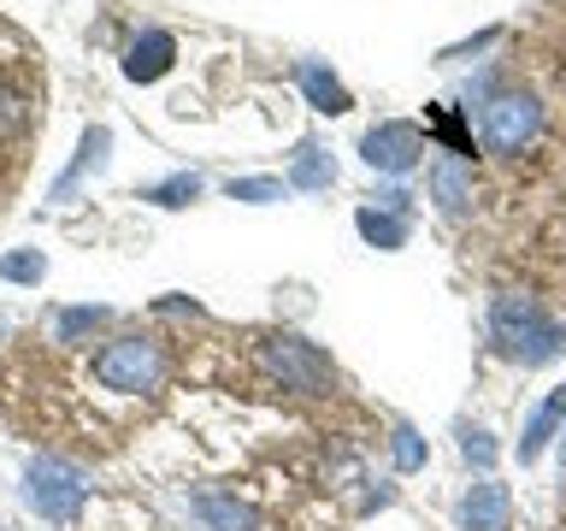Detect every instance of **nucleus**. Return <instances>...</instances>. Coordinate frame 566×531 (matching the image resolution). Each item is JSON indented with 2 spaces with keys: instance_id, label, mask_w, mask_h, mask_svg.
I'll use <instances>...</instances> for the list:
<instances>
[{
  "instance_id": "obj_1",
  "label": "nucleus",
  "mask_w": 566,
  "mask_h": 531,
  "mask_svg": "<svg viewBox=\"0 0 566 531\" xmlns=\"http://www.w3.org/2000/svg\"><path fill=\"white\" fill-rule=\"evenodd\" d=\"M490 331H495V343H502L520 366H543V361H555L560 354V325L543 313V301L537 295H525V290H507V295H495V308H490Z\"/></svg>"
},
{
  "instance_id": "obj_2",
  "label": "nucleus",
  "mask_w": 566,
  "mask_h": 531,
  "mask_svg": "<svg viewBox=\"0 0 566 531\" xmlns=\"http://www.w3.org/2000/svg\"><path fill=\"white\" fill-rule=\"evenodd\" d=\"M166 348H159V336H113L101 354H95V384L113 389V396H154L159 384H166Z\"/></svg>"
},
{
  "instance_id": "obj_3",
  "label": "nucleus",
  "mask_w": 566,
  "mask_h": 531,
  "mask_svg": "<svg viewBox=\"0 0 566 531\" xmlns=\"http://www.w3.org/2000/svg\"><path fill=\"white\" fill-rule=\"evenodd\" d=\"M24 502L48 525H77V513L88 502V472L60 460V455H35L24 467Z\"/></svg>"
},
{
  "instance_id": "obj_4",
  "label": "nucleus",
  "mask_w": 566,
  "mask_h": 531,
  "mask_svg": "<svg viewBox=\"0 0 566 531\" xmlns=\"http://www.w3.org/2000/svg\"><path fill=\"white\" fill-rule=\"evenodd\" d=\"M260 366H265V378H277L283 389H295V396H325V389L336 384L331 354L313 348L307 336H265Z\"/></svg>"
},
{
  "instance_id": "obj_5",
  "label": "nucleus",
  "mask_w": 566,
  "mask_h": 531,
  "mask_svg": "<svg viewBox=\"0 0 566 531\" xmlns=\"http://www.w3.org/2000/svg\"><path fill=\"white\" fill-rule=\"evenodd\" d=\"M537 131H543V106H537V95H520V88L490 95L484 113H478V136H484L490 154H520L537 142Z\"/></svg>"
},
{
  "instance_id": "obj_6",
  "label": "nucleus",
  "mask_w": 566,
  "mask_h": 531,
  "mask_svg": "<svg viewBox=\"0 0 566 531\" xmlns=\"http://www.w3.org/2000/svg\"><path fill=\"white\" fill-rule=\"evenodd\" d=\"M360 154H366L371 171L407 177L424 159V136H419V124H407V118H384V124H371V131L360 136Z\"/></svg>"
},
{
  "instance_id": "obj_7",
  "label": "nucleus",
  "mask_w": 566,
  "mask_h": 531,
  "mask_svg": "<svg viewBox=\"0 0 566 531\" xmlns=\"http://www.w3.org/2000/svg\"><path fill=\"white\" fill-rule=\"evenodd\" d=\"M106 159H113V131H106V124H88L83 142H77V159H71V166L60 171V184L48 189V201H71V195H77L88 177L106 171Z\"/></svg>"
},
{
  "instance_id": "obj_8",
  "label": "nucleus",
  "mask_w": 566,
  "mask_h": 531,
  "mask_svg": "<svg viewBox=\"0 0 566 531\" xmlns=\"http://www.w3.org/2000/svg\"><path fill=\"white\" fill-rule=\"evenodd\" d=\"M460 525L467 531H513V496L495 478H478V485L460 496Z\"/></svg>"
},
{
  "instance_id": "obj_9",
  "label": "nucleus",
  "mask_w": 566,
  "mask_h": 531,
  "mask_svg": "<svg viewBox=\"0 0 566 531\" xmlns=\"http://www.w3.org/2000/svg\"><path fill=\"white\" fill-rule=\"evenodd\" d=\"M171 60H177V35L171 30H142L130 42V53H124V77L130 83H159L171 71Z\"/></svg>"
},
{
  "instance_id": "obj_10",
  "label": "nucleus",
  "mask_w": 566,
  "mask_h": 531,
  "mask_svg": "<svg viewBox=\"0 0 566 531\" xmlns=\"http://www.w3.org/2000/svg\"><path fill=\"white\" fill-rule=\"evenodd\" d=\"M184 513L195 520V531H260V513L237 496H195Z\"/></svg>"
},
{
  "instance_id": "obj_11",
  "label": "nucleus",
  "mask_w": 566,
  "mask_h": 531,
  "mask_svg": "<svg viewBox=\"0 0 566 531\" xmlns=\"http://www.w3.org/2000/svg\"><path fill=\"white\" fill-rule=\"evenodd\" d=\"M431 201L449 212V219L472 212V166L460 154H442L437 166H431Z\"/></svg>"
},
{
  "instance_id": "obj_12",
  "label": "nucleus",
  "mask_w": 566,
  "mask_h": 531,
  "mask_svg": "<svg viewBox=\"0 0 566 531\" xmlns=\"http://www.w3.org/2000/svg\"><path fill=\"white\" fill-rule=\"evenodd\" d=\"M106 319H113V308H101V301H88V308H60L48 319V331H53V343L60 348H77V343H88Z\"/></svg>"
},
{
  "instance_id": "obj_13",
  "label": "nucleus",
  "mask_w": 566,
  "mask_h": 531,
  "mask_svg": "<svg viewBox=\"0 0 566 531\" xmlns=\"http://www.w3.org/2000/svg\"><path fill=\"white\" fill-rule=\"evenodd\" d=\"M295 83L307 88L313 113H348V106H354V101H348V88L336 83V77H331V71L318 65V60H301V65H295Z\"/></svg>"
},
{
  "instance_id": "obj_14",
  "label": "nucleus",
  "mask_w": 566,
  "mask_h": 531,
  "mask_svg": "<svg viewBox=\"0 0 566 531\" xmlns=\"http://www.w3.org/2000/svg\"><path fill=\"white\" fill-rule=\"evenodd\" d=\"M566 419V384L548 396L537 414H531V425H525V437H520V460H537L543 449H548V437H555V425Z\"/></svg>"
},
{
  "instance_id": "obj_15",
  "label": "nucleus",
  "mask_w": 566,
  "mask_h": 531,
  "mask_svg": "<svg viewBox=\"0 0 566 531\" xmlns=\"http://www.w3.org/2000/svg\"><path fill=\"white\" fill-rule=\"evenodd\" d=\"M283 184H290V189H307V195H313V189H331V184H336V159H331L325 148H301Z\"/></svg>"
},
{
  "instance_id": "obj_16",
  "label": "nucleus",
  "mask_w": 566,
  "mask_h": 531,
  "mask_svg": "<svg viewBox=\"0 0 566 531\" xmlns=\"http://www.w3.org/2000/svg\"><path fill=\"white\" fill-rule=\"evenodd\" d=\"M354 225H360V237L371 248H401L407 242V225L389 207H360V212H354Z\"/></svg>"
},
{
  "instance_id": "obj_17",
  "label": "nucleus",
  "mask_w": 566,
  "mask_h": 531,
  "mask_svg": "<svg viewBox=\"0 0 566 531\" xmlns=\"http://www.w3.org/2000/svg\"><path fill=\"white\" fill-rule=\"evenodd\" d=\"M42 278H48L42 248H12V254H0V283H42Z\"/></svg>"
},
{
  "instance_id": "obj_18",
  "label": "nucleus",
  "mask_w": 566,
  "mask_h": 531,
  "mask_svg": "<svg viewBox=\"0 0 566 531\" xmlns=\"http://www.w3.org/2000/svg\"><path fill=\"white\" fill-rule=\"evenodd\" d=\"M195 195H201V177H195V171H177V177H166V184H148V189H142V201H154V207H189Z\"/></svg>"
},
{
  "instance_id": "obj_19",
  "label": "nucleus",
  "mask_w": 566,
  "mask_h": 531,
  "mask_svg": "<svg viewBox=\"0 0 566 531\" xmlns=\"http://www.w3.org/2000/svg\"><path fill=\"white\" fill-rule=\"evenodd\" d=\"M224 195H230V201H254V207H265V201H283V195H290V184H283V177H230Z\"/></svg>"
},
{
  "instance_id": "obj_20",
  "label": "nucleus",
  "mask_w": 566,
  "mask_h": 531,
  "mask_svg": "<svg viewBox=\"0 0 566 531\" xmlns=\"http://www.w3.org/2000/svg\"><path fill=\"white\" fill-rule=\"evenodd\" d=\"M389 455H396L401 472H419V467H424V437L413 431V425H396V437H389Z\"/></svg>"
},
{
  "instance_id": "obj_21",
  "label": "nucleus",
  "mask_w": 566,
  "mask_h": 531,
  "mask_svg": "<svg viewBox=\"0 0 566 531\" xmlns=\"http://www.w3.org/2000/svg\"><path fill=\"white\" fill-rule=\"evenodd\" d=\"M460 455L478 460V467H490V460H495V442H490V431H467V437H460Z\"/></svg>"
}]
</instances>
